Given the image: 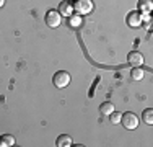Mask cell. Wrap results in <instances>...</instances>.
Returning <instances> with one entry per match:
<instances>
[{
    "mask_svg": "<svg viewBox=\"0 0 153 147\" xmlns=\"http://www.w3.org/2000/svg\"><path fill=\"white\" fill-rule=\"evenodd\" d=\"M93 10L91 0H75L74 2V13L76 15H88Z\"/></svg>",
    "mask_w": 153,
    "mask_h": 147,
    "instance_id": "obj_1",
    "label": "cell"
},
{
    "mask_svg": "<svg viewBox=\"0 0 153 147\" xmlns=\"http://www.w3.org/2000/svg\"><path fill=\"white\" fill-rule=\"evenodd\" d=\"M70 80H72L70 74L65 72V70H59V72L54 74L52 82H54V85H56L57 88H65L68 83H70Z\"/></svg>",
    "mask_w": 153,
    "mask_h": 147,
    "instance_id": "obj_2",
    "label": "cell"
},
{
    "mask_svg": "<svg viewBox=\"0 0 153 147\" xmlns=\"http://www.w3.org/2000/svg\"><path fill=\"white\" fill-rule=\"evenodd\" d=\"M121 123L124 124V128L126 129H137V126H138V118L134 115L132 111H127V113H124L122 118H121Z\"/></svg>",
    "mask_w": 153,
    "mask_h": 147,
    "instance_id": "obj_3",
    "label": "cell"
},
{
    "mask_svg": "<svg viewBox=\"0 0 153 147\" xmlns=\"http://www.w3.org/2000/svg\"><path fill=\"white\" fill-rule=\"evenodd\" d=\"M44 21H46V25L49 28H57V26H60L62 16H60L59 12H56V10H49V12L46 13Z\"/></svg>",
    "mask_w": 153,
    "mask_h": 147,
    "instance_id": "obj_4",
    "label": "cell"
},
{
    "mask_svg": "<svg viewBox=\"0 0 153 147\" xmlns=\"http://www.w3.org/2000/svg\"><path fill=\"white\" fill-rule=\"evenodd\" d=\"M126 21H127V25H129L130 28H138V26H142V13L140 12H130L129 15H127V18H126Z\"/></svg>",
    "mask_w": 153,
    "mask_h": 147,
    "instance_id": "obj_5",
    "label": "cell"
},
{
    "mask_svg": "<svg viewBox=\"0 0 153 147\" xmlns=\"http://www.w3.org/2000/svg\"><path fill=\"white\" fill-rule=\"evenodd\" d=\"M59 13H60V16H72L74 15V3L72 2H62L60 5H59Z\"/></svg>",
    "mask_w": 153,
    "mask_h": 147,
    "instance_id": "obj_6",
    "label": "cell"
},
{
    "mask_svg": "<svg viewBox=\"0 0 153 147\" xmlns=\"http://www.w3.org/2000/svg\"><path fill=\"white\" fill-rule=\"evenodd\" d=\"M127 59H129V64H130V65H134V67H138V65L143 64V56H142L140 52H137V51L130 52Z\"/></svg>",
    "mask_w": 153,
    "mask_h": 147,
    "instance_id": "obj_7",
    "label": "cell"
},
{
    "mask_svg": "<svg viewBox=\"0 0 153 147\" xmlns=\"http://www.w3.org/2000/svg\"><path fill=\"white\" fill-rule=\"evenodd\" d=\"M137 8H138L140 13H150L153 10V2L152 0H138Z\"/></svg>",
    "mask_w": 153,
    "mask_h": 147,
    "instance_id": "obj_8",
    "label": "cell"
},
{
    "mask_svg": "<svg viewBox=\"0 0 153 147\" xmlns=\"http://www.w3.org/2000/svg\"><path fill=\"white\" fill-rule=\"evenodd\" d=\"M72 144H74V141H72V137L67 136V134H60L59 137H57V141H56L57 147H70Z\"/></svg>",
    "mask_w": 153,
    "mask_h": 147,
    "instance_id": "obj_9",
    "label": "cell"
},
{
    "mask_svg": "<svg viewBox=\"0 0 153 147\" xmlns=\"http://www.w3.org/2000/svg\"><path fill=\"white\" fill-rule=\"evenodd\" d=\"M112 111H114V105H112L111 101H104L103 105L100 106V113L104 115V116H109Z\"/></svg>",
    "mask_w": 153,
    "mask_h": 147,
    "instance_id": "obj_10",
    "label": "cell"
},
{
    "mask_svg": "<svg viewBox=\"0 0 153 147\" xmlns=\"http://www.w3.org/2000/svg\"><path fill=\"white\" fill-rule=\"evenodd\" d=\"M0 146L2 147H10V146H15V137L10 134H5L0 137Z\"/></svg>",
    "mask_w": 153,
    "mask_h": 147,
    "instance_id": "obj_11",
    "label": "cell"
},
{
    "mask_svg": "<svg viewBox=\"0 0 153 147\" xmlns=\"http://www.w3.org/2000/svg\"><path fill=\"white\" fill-rule=\"evenodd\" d=\"M142 119H143V123H147V124H153V110L152 108L143 110V113H142Z\"/></svg>",
    "mask_w": 153,
    "mask_h": 147,
    "instance_id": "obj_12",
    "label": "cell"
},
{
    "mask_svg": "<svg viewBox=\"0 0 153 147\" xmlns=\"http://www.w3.org/2000/svg\"><path fill=\"white\" fill-rule=\"evenodd\" d=\"M143 75H145V74H143V70H142L140 67H134L132 72H130V77H132V80H137V82L143 79Z\"/></svg>",
    "mask_w": 153,
    "mask_h": 147,
    "instance_id": "obj_13",
    "label": "cell"
},
{
    "mask_svg": "<svg viewBox=\"0 0 153 147\" xmlns=\"http://www.w3.org/2000/svg\"><path fill=\"white\" fill-rule=\"evenodd\" d=\"M109 116H111L109 119H111L112 124H119V123H121V118H122V113H114V111H112Z\"/></svg>",
    "mask_w": 153,
    "mask_h": 147,
    "instance_id": "obj_14",
    "label": "cell"
},
{
    "mask_svg": "<svg viewBox=\"0 0 153 147\" xmlns=\"http://www.w3.org/2000/svg\"><path fill=\"white\" fill-rule=\"evenodd\" d=\"M70 25L72 26H80V25H82V20H80V15H72L70 16Z\"/></svg>",
    "mask_w": 153,
    "mask_h": 147,
    "instance_id": "obj_15",
    "label": "cell"
},
{
    "mask_svg": "<svg viewBox=\"0 0 153 147\" xmlns=\"http://www.w3.org/2000/svg\"><path fill=\"white\" fill-rule=\"evenodd\" d=\"M3 5H5V0H0V8H2Z\"/></svg>",
    "mask_w": 153,
    "mask_h": 147,
    "instance_id": "obj_16",
    "label": "cell"
}]
</instances>
